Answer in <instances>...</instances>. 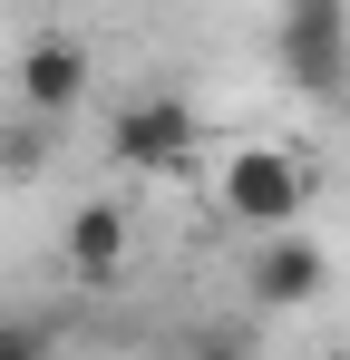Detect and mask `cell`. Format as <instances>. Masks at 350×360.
Listing matches in <instances>:
<instances>
[{"instance_id":"cell-1","label":"cell","mask_w":350,"mask_h":360,"mask_svg":"<svg viewBox=\"0 0 350 360\" xmlns=\"http://www.w3.org/2000/svg\"><path fill=\"white\" fill-rule=\"evenodd\" d=\"M214 195H224V214L243 224V234H292L302 224V205H311V166H302V146H233L224 176H214Z\"/></svg>"},{"instance_id":"cell-2","label":"cell","mask_w":350,"mask_h":360,"mask_svg":"<svg viewBox=\"0 0 350 360\" xmlns=\"http://www.w3.org/2000/svg\"><path fill=\"white\" fill-rule=\"evenodd\" d=\"M195 136H205L195 98H175V88H136V98L108 117V156L127 166V176H175V166L195 156Z\"/></svg>"},{"instance_id":"cell-3","label":"cell","mask_w":350,"mask_h":360,"mask_svg":"<svg viewBox=\"0 0 350 360\" xmlns=\"http://www.w3.org/2000/svg\"><path fill=\"white\" fill-rule=\"evenodd\" d=\"M273 59L302 98H341L350 88V0H292L273 20Z\"/></svg>"},{"instance_id":"cell-4","label":"cell","mask_w":350,"mask_h":360,"mask_svg":"<svg viewBox=\"0 0 350 360\" xmlns=\"http://www.w3.org/2000/svg\"><path fill=\"white\" fill-rule=\"evenodd\" d=\"M88 39H68V30H39V39H20V59H10V98H20V117L39 127H68L88 108Z\"/></svg>"},{"instance_id":"cell-5","label":"cell","mask_w":350,"mask_h":360,"mask_svg":"<svg viewBox=\"0 0 350 360\" xmlns=\"http://www.w3.org/2000/svg\"><path fill=\"white\" fill-rule=\"evenodd\" d=\"M321 292H331V253L311 234H263L243 253V302L253 311H311Z\"/></svg>"},{"instance_id":"cell-6","label":"cell","mask_w":350,"mask_h":360,"mask_svg":"<svg viewBox=\"0 0 350 360\" xmlns=\"http://www.w3.org/2000/svg\"><path fill=\"white\" fill-rule=\"evenodd\" d=\"M127 243H136L127 205L88 195V205L68 214V273H78V283H117V273H127Z\"/></svg>"},{"instance_id":"cell-7","label":"cell","mask_w":350,"mask_h":360,"mask_svg":"<svg viewBox=\"0 0 350 360\" xmlns=\"http://www.w3.org/2000/svg\"><path fill=\"white\" fill-rule=\"evenodd\" d=\"M49 146H58V127H39V117H0V176H10V185L49 176Z\"/></svg>"},{"instance_id":"cell-8","label":"cell","mask_w":350,"mask_h":360,"mask_svg":"<svg viewBox=\"0 0 350 360\" xmlns=\"http://www.w3.org/2000/svg\"><path fill=\"white\" fill-rule=\"evenodd\" d=\"M185 360H253V341H243V331H205Z\"/></svg>"},{"instance_id":"cell-9","label":"cell","mask_w":350,"mask_h":360,"mask_svg":"<svg viewBox=\"0 0 350 360\" xmlns=\"http://www.w3.org/2000/svg\"><path fill=\"white\" fill-rule=\"evenodd\" d=\"M0 360H49V351H39V331H30V321H0Z\"/></svg>"}]
</instances>
